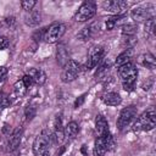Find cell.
<instances>
[{"instance_id": "cell-25", "label": "cell", "mask_w": 156, "mask_h": 156, "mask_svg": "<svg viewBox=\"0 0 156 156\" xmlns=\"http://www.w3.org/2000/svg\"><path fill=\"white\" fill-rule=\"evenodd\" d=\"M27 90H28V88L26 87V84L23 83L22 79H21V80H17V82L15 83V85H13V93H15V95H16L17 98L24 96L26 93H27Z\"/></svg>"}, {"instance_id": "cell-34", "label": "cell", "mask_w": 156, "mask_h": 156, "mask_svg": "<svg viewBox=\"0 0 156 156\" xmlns=\"http://www.w3.org/2000/svg\"><path fill=\"white\" fill-rule=\"evenodd\" d=\"M85 96H87V93H84V94H82L80 96H78V98L76 99V101H74V107H78V106H80V105L84 102V100H85Z\"/></svg>"}, {"instance_id": "cell-26", "label": "cell", "mask_w": 156, "mask_h": 156, "mask_svg": "<svg viewBox=\"0 0 156 156\" xmlns=\"http://www.w3.org/2000/svg\"><path fill=\"white\" fill-rule=\"evenodd\" d=\"M110 68H111V63L107 61V62H104L102 65H100L99 66V68H98V71H96V73H95V77L96 78H106V76H107V73H108V71H110Z\"/></svg>"}, {"instance_id": "cell-8", "label": "cell", "mask_w": 156, "mask_h": 156, "mask_svg": "<svg viewBox=\"0 0 156 156\" xmlns=\"http://www.w3.org/2000/svg\"><path fill=\"white\" fill-rule=\"evenodd\" d=\"M136 113H138V110H136V107L134 105H130V106L124 107L121 111L119 117L117 119V128L119 130H123L124 128H127L130 124V122L135 118Z\"/></svg>"}, {"instance_id": "cell-17", "label": "cell", "mask_w": 156, "mask_h": 156, "mask_svg": "<svg viewBox=\"0 0 156 156\" xmlns=\"http://www.w3.org/2000/svg\"><path fill=\"white\" fill-rule=\"evenodd\" d=\"M41 21V13L38 10H32L24 16V22L29 27H37Z\"/></svg>"}, {"instance_id": "cell-10", "label": "cell", "mask_w": 156, "mask_h": 156, "mask_svg": "<svg viewBox=\"0 0 156 156\" xmlns=\"http://www.w3.org/2000/svg\"><path fill=\"white\" fill-rule=\"evenodd\" d=\"M101 6L105 11L113 13V16H116V15H122L127 10L128 4L124 0H105L102 1Z\"/></svg>"}, {"instance_id": "cell-31", "label": "cell", "mask_w": 156, "mask_h": 156, "mask_svg": "<svg viewBox=\"0 0 156 156\" xmlns=\"http://www.w3.org/2000/svg\"><path fill=\"white\" fill-rule=\"evenodd\" d=\"M35 113H37V110H35L34 106H27L26 110H24V116H26V118L28 121L33 119L35 117Z\"/></svg>"}, {"instance_id": "cell-4", "label": "cell", "mask_w": 156, "mask_h": 156, "mask_svg": "<svg viewBox=\"0 0 156 156\" xmlns=\"http://www.w3.org/2000/svg\"><path fill=\"white\" fill-rule=\"evenodd\" d=\"M96 13V4L94 1H84L77 12L74 13V21L77 22H87L91 20Z\"/></svg>"}, {"instance_id": "cell-19", "label": "cell", "mask_w": 156, "mask_h": 156, "mask_svg": "<svg viewBox=\"0 0 156 156\" xmlns=\"http://www.w3.org/2000/svg\"><path fill=\"white\" fill-rule=\"evenodd\" d=\"M56 60H57L58 65L62 66V67L69 61L68 51H67V49L65 48V45H60V46L57 48V51H56Z\"/></svg>"}, {"instance_id": "cell-14", "label": "cell", "mask_w": 156, "mask_h": 156, "mask_svg": "<svg viewBox=\"0 0 156 156\" xmlns=\"http://www.w3.org/2000/svg\"><path fill=\"white\" fill-rule=\"evenodd\" d=\"M34 84H38V85H43L45 82H46V74L43 69L40 68H29L28 73H27Z\"/></svg>"}, {"instance_id": "cell-12", "label": "cell", "mask_w": 156, "mask_h": 156, "mask_svg": "<svg viewBox=\"0 0 156 156\" xmlns=\"http://www.w3.org/2000/svg\"><path fill=\"white\" fill-rule=\"evenodd\" d=\"M54 127H55V129H54V133L51 134V139H52L56 144H60V143H62V140L65 139V128L62 127V119H61L60 116L56 117Z\"/></svg>"}, {"instance_id": "cell-1", "label": "cell", "mask_w": 156, "mask_h": 156, "mask_svg": "<svg viewBox=\"0 0 156 156\" xmlns=\"http://www.w3.org/2000/svg\"><path fill=\"white\" fill-rule=\"evenodd\" d=\"M118 76L122 80V87L126 91H133L134 84L138 78V68L132 63H127L118 67Z\"/></svg>"}, {"instance_id": "cell-20", "label": "cell", "mask_w": 156, "mask_h": 156, "mask_svg": "<svg viewBox=\"0 0 156 156\" xmlns=\"http://www.w3.org/2000/svg\"><path fill=\"white\" fill-rule=\"evenodd\" d=\"M78 133H79V126H78L77 122L72 121V122H69V123L66 124V127H65V135L67 138L74 139L78 135Z\"/></svg>"}, {"instance_id": "cell-9", "label": "cell", "mask_w": 156, "mask_h": 156, "mask_svg": "<svg viewBox=\"0 0 156 156\" xmlns=\"http://www.w3.org/2000/svg\"><path fill=\"white\" fill-rule=\"evenodd\" d=\"M80 72V66L77 61L74 60H69L65 66H63V71L61 73V80L63 83H68L74 80L78 74Z\"/></svg>"}, {"instance_id": "cell-33", "label": "cell", "mask_w": 156, "mask_h": 156, "mask_svg": "<svg viewBox=\"0 0 156 156\" xmlns=\"http://www.w3.org/2000/svg\"><path fill=\"white\" fill-rule=\"evenodd\" d=\"M10 45V41L6 37H0V50H4L6 49L7 46Z\"/></svg>"}, {"instance_id": "cell-37", "label": "cell", "mask_w": 156, "mask_h": 156, "mask_svg": "<svg viewBox=\"0 0 156 156\" xmlns=\"http://www.w3.org/2000/svg\"><path fill=\"white\" fill-rule=\"evenodd\" d=\"M40 156H50V154L46 151V152H44V154H43V155H40Z\"/></svg>"}, {"instance_id": "cell-21", "label": "cell", "mask_w": 156, "mask_h": 156, "mask_svg": "<svg viewBox=\"0 0 156 156\" xmlns=\"http://www.w3.org/2000/svg\"><path fill=\"white\" fill-rule=\"evenodd\" d=\"M132 60V49H126L122 54H119L115 61L116 66L119 67V66H123V65H127Z\"/></svg>"}, {"instance_id": "cell-5", "label": "cell", "mask_w": 156, "mask_h": 156, "mask_svg": "<svg viewBox=\"0 0 156 156\" xmlns=\"http://www.w3.org/2000/svg\"><path fill=\"white\" fill-rule=\"evenodd\" d=\"M50 141H51V134L46 129H44L33 141V146H32L33 154L35 156H40L44 152H46L50 145Z\"/></svg>"}, {"instance_id": "cell-18", "label": "cell", "mask_w": 156, "mask_h": 156, "mask_svg": "<svg viewBox=\"0 0 156 156\" xmlns=\"http://www.w3.org/2000/svg\"><path fill=\"white\" fill-rule=\"evenodd\" d=\"M95 128L99 135H105L108 133V123L102 115H98L95 119Z\"/></svg>"}, {"instance_id": "cell-11", "label": "cell", "mask_w": 156, "mask_h": 156, "mask_svg": "<svg viewBox=\"0 0 156 156\" xmlns=\"http://www.w3.org/2000/svg\"><path fill=\"white\" fill-rule=\"evenodd\" d=\"M107 134L99 135L96 138L95 144H94V156H105V154L108 151L107 150Z\"/></svg>"}, {"instance_id": "cell-35", "label": "cell", "mask_w": 156, "mask_h": 156, "mask_svg": "<svg viewBox=\"0 0 156 156\" xmlns=\"http://www.w3.org/2000/svg\"><path fill=\"white\" fill-rule=\"evenodd\" d=\"M22 80H23V83L26 84V87H27V88H29L30 85H33V84H34V83H33V80H32V78H30L28 74H24V76H23V78H22Z\"/></svg>"}, {"instance_id": "cell-3", "label": "cell", "mask_w": 156, "mask_h": 156, "mask_svg": "<svg viewBox=\"0 0 156 156\" xmlns=\"http://www.w3.org/2000/svg\"><path fill=\"white\" fill-rule=\"evenodd\" d=\"M65 32H66V26L63 23L54 22L49 27H46L45 34H44V41L49 43V44L56 43V41H58L63 37Z\"/></svg>"}, {"instance_id": "cell-2", "label": "cell", "mask_w": 156, "mask_h": 156, "mask_svg": "<svg viewBox=\"0 0 156 156\" xmlns=\"http://www.w3.org/2000/svg\"><path fill=\"white\" fill-rule=\"evenodd\" d=\"M156 126V111L154 107L147 108L144 111L134 122L133 130L134 132H141V130H151Z\"/></svg>"}, {"instance_id": "cell-16", "label": "cell", "mask_w": 156, "mask_h": 156, "mask_svg": "<svg viewBox=\"0 0 156 156\" xmlns=\"http://www.w3.org/2000/svg\"><path fill=\"white\" fill-rule=\"evenodd\" d=\"M102 101L104 104H106L107 106H118L121 102H122V98L118 93L116 91H108V93H105L102 95Z\"/></svg>"}, {"instance_id": "cell-22", "label": "cell", "mask_w": 156, "mask_h": 156, "mask_svg": "<svg viewBox=\"0 0 156 156\" xmlns=\"http://www.w3.org/2000/svg\"><path fill=\"white\" fill-rule=\"evenodd\" d=\"M95 24H96V23H93V24H90V26L84 27V28L78 33V38H79L80 40H83V41H85V40H88L89 38H91V37L95 34V32H96V29H94Z\"/></svg>"}, {"instance_id": "cell-6", "label": "cell", "mask_w": 156, "mask_h": 156, "mask_svg": "<svg viewBox=\"0 0 156 156\" xmlns=\"http://www.w3.org/2000/svg\"><path fill=\"white\" fill-rule=\"evenodd\" d=\"M155 7L152 4H144L134 7L132 10V18L135 22H145L154 17L155 15Z\"/></svg>"}, {"instance_id": "cell-23", "label": "cell", "mask_w": 156, "mask_h": 156, "mask_svg": "<svg viewBox=\"0 0 156 156\" xmlns=\"http://www.w3.org/2000/svg\"><path fill=\"white\" fill-rule=\"evenodd\" d=\"M141 63L149 68V69H154L156 67V61H155V56L150 52H146L145 55L141 56Z\"/></svg>"}, {"instance_id": "cell-24", "label": "cell", "mask_w": 156, "mask_h": 156, "mask_svg": "<svg viewBox=\"0 0 156 156\" xmlns=\"http://www.w3.org/2000/svg\"><path fill=\"white\" fill-rule=\"evenodd\" d=\"M136 30H138V26L135 23H126L122 26L123 37H134Z\"/></svg>"}, {"instance_id": "cell-30", "label": "cell", "mask_w": 156, "mask_h": 156, "mask_svg": "<svg viewBox=\"0 0 156 156\" xmlns=\"http://www.w3.org/2000/svg\"><path fill=\"white\" fill-rule=\"evenodd\" d=\"M11 105V100L6 94H0V110H4Z\"/></svg>"}, {"instance_id": "cell-13", "label": "cell", "mask_w": 156, "mask_h": 156, "mask_svg": "<svg viewBox=\"0 0 156 156\" xmlns=\"http://www.w3.org/2000/svg\"><path fill=\"white\" fill-rule=\"evenodd\" d=\"M21 139H22V130L21 129H16L12 132V134L10 135L7 144H6V150L12 152L15 150H17V147L21 144Z\"/></svg>"}, {"instance_id": "cell-29", "label": "cell", "mask_w": 156, "mask_h": 156, "mask_svg": "<svg viewBox=\"0 0 156 156\" xmlns=\"http://www.w3.org/2000/svg\"><path fill=\"white\" fill-rule=\"evenodd\" d=\"M122 43H123V45H124L127 49H132V48L134 46V44L136 43L135 35H134V37H123Z\"/></svg>"}, {"instance_id": "cell-28", "label": "cell", "mask_w": 156, "mask_h": 156, "mask_svg": "<svg viewBox=\"0 0 156 156\" xmlns=\"http://www.w3.org/2000/svg\"><path fill=\"white\" fill-rule=\"evenodd\" d=\"M35 4H37L35 0H23V1H21V6H22V9L26 10L27 12L32 11L33 7L35 6Z\"/></svg>"}, {"instance_id": "cell-36", "label": "cell", "mask_w": 156, "mask_h": 156, "mask_svg": "<svg viewBox=\"0 0 156 156\" xmlns=\"http://www.w3.org/2000/svg\"><path fill=\"white\" fill-rule=\"evenodd\" d=\"M6 76H7V68H6V67H4V66H2V67H0V83L5 80Z\"/></svg>"}, {"instance_id": "cell-15", "label": "cell", "mask_w": 156, "mask_h": 156, "mask_svg": "<svg viewBox=\"0 0 156 156\" xmlns=\"http://www.w3.org/2000/svg\"><path fill=\"white\" fill-rule=\"evenodd\" d=\"M126 23H127L126 22V16H123V15H116V16H111V17L106 18L105 26H106V29L107 30H112L113 28L119 27V26H123Z\"/></svg>"}, {"instance_id": "cell-7", "label": "cell", "mask_w": 156, "mask_h": 156, "mask_svg": "<svg viewBox=\"0 0 156 156\" xmlns=\"http://www.w3.org/2000/svg\"><path fill=\"white\" fill-rule=\"evenodd\" d=\"M105 56V49L101 45H94L89 49L88 51V56H87V63H85V68L87 69H93L95 68L100 61L104 58Z\"/></svg>"}, {"instance_id": "cell-27", "label": "cell", "mask_w": 156, "mask_h": 156, "mask_svg": "<svg viewBox=\"0 0 156 156\" xmlns=\"http://www.w3.org/2000/svg\"><path fill=\"white\" fill-rule=\"evenodd\" d=\"M145 35H149V37H154L155 34V17L145 21Z\"/></svg>"}, {"instance_id": "cell-32", "label": "cell", "mask_w": 156, "mask_h": 156, "mask_svg": "<svg viewBox=\"0 0 156 156\" xmlns=\"http://www.w3.org/2000/svg\"><path fill=\"white\" fill-rule=\"evenodd\" d=\"M45 29H46V27H45V28H41V29H39V30H37V32L33 34V39H34L35 41H41V40H44Z\"/></svg>"}]
</instances>
